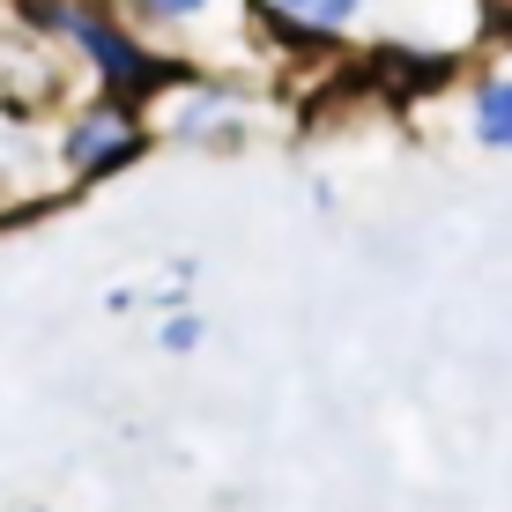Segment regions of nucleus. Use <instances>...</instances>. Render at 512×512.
Masks as SVG:
<instances>
[{
	"mask_svg": "<svg viewBox=\"0 0 512 512\" xmlns=\"http://www.w3.org/2000/svg\"><path fill=\"white\" fill-rule=\"evenodd\" d=\"M23 23L38 30V38L75 52V67L104 97H127L141 112H156V104L193 75L186 60H171L164 45H149L134 23H119L112 0H23Z\"/></svg>",
	"mask_w": 512,
	"mask_h": 512,
	"instance_id": "1",
	"label": "nucleus"
},
{
	"mask_svg": "<svg viewBox=\"0 0 512 512\" xmlns=\"http://www.w3.org/2000/svg\"><path fill=\"white\" fill-rule=\"evenodd\" d=\"M149 149H156V119L127 97H104V90H90L60 119V134H52V164H60L67 186H104L119 171H134Z\"/></svg>",
	"mask_w": 512,
	"mask_h": 512,
	"instance_id": "2",
	"label": "nucleus"
},
{
	"mask_svg": "<svg viewBox=\"0 0 512 512\" xmlns=\"http://www.w3.org/2000/svg\"><path fill=\"white\" fill-rule=\"evenodd\" d=\"M149 119H156V141H171V149H245L260 97L231 75H186Z\"/></svg>",
	"mask_w": 512,
	"mask_h": 512,
	"instance_id": "3",
	"label": "nucleus"
},
{
	"mask_svg": "<svg viewBox=\"0 0 512 512\" xmlns=\"http://www.w3.org/2000/svg\"><path fill=\"white\" fill-rule=\"evenodd\" d=\"M461 119H468V141H475V149L512 156V60H490L483 75L468 82Z\"/></svg>",
	"mask_w": 512,
	"mask_h": 512,
	"instance_id": "4",
	"label": "nucleus"
},
{
	"mask_svg": "<svg viewBox=\"0 0 512 512\" xmlns=\"http://www.w3.org/2000/svg\"><path fill=\"white\" fill-rule=\"evenodd\" d=\"M364 8H372V0H260V15L282 23L290 38H305V45H342V38H357Z\"/></svg>",
	"mask_w": 512,
	"mask_h": 512,
	"instance_id": "5",
	"label": "nucleus"
},
{
	"mask_svg": "<svg viewBox=\"0 0 512 512\" xmlns=\"http://www.w3.org/2000/svg\"><path fill=\"white\" fill-rule=\"evenodd\" d=\"M201 342H208V320L193 305H171L164 320H156V349H164V357H193Z\"/></svg>",
	"mask_w": 512,
	"mask_h": 512,
	"instance_id": "6",
	"label": "nucleus"
},
{
	"mask_svg": "<svg viewBox=\"0 0 512 512\" xmlns=\"http://www.w3.org/2000/svg\"><path fill=\"white\" fill-rule=\"evenodd\" d=\"M141 8V23H164V30H193L201 23L208 8H216V0H134Z\"/></svg>",
	"mask_w": 512,
	"mask_h": 512,
	"instance_id": "7",
	"label": "nucleus"
},
{
	"mask_svg": "<svg viewBox=\"0 0 512 512\" xmlns=\"http://www.w3.org/2000/svg\"><path fill=\"white\" fill-rule=\"evenodd\" d=\"M30 512H52V505H30Z\"/></svg>",
	"mask_w": 512,
	"mask_h": 512,
	"instance_id": "8",
	"label": "nucleus"
}]
</instances>
